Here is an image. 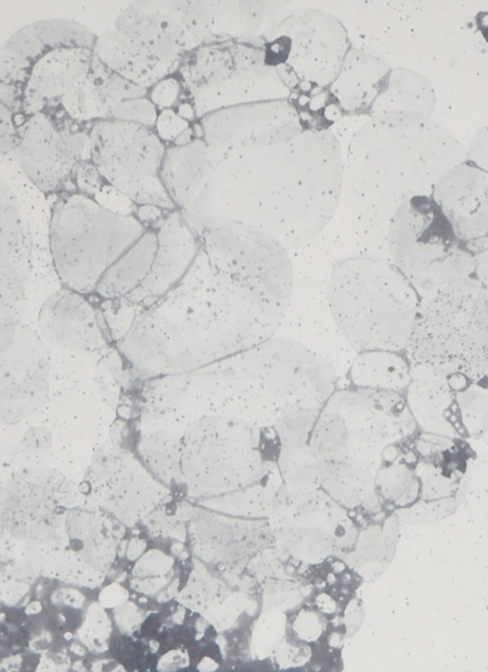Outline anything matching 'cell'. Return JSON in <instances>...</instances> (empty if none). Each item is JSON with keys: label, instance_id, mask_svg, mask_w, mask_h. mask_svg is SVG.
<instances>
[{"label": "cell", "instance_id": "5bb4252c", "mask_svg": "<svg viewBox=\"0 0 488 672\" xmlns=\"http://www.w3.org/2000/svg\"><path fill=\"white\" fill-rule=\"evenodd\" d=\"M155 257L144 281L126 299L132 306L151 308L188 275L200 253L197 234L178 210L169 211L154 228Z\"/></svg>", "mask_w": 488, "mask_h": 672}, {"label": "cell", "instance_id": "4fadbf2b", "mask_svg": "<svg viewBox=\"0 0 488 672\" xmlns=\"http://www.w3.org/2000/svg\"><path fill=\"white\" fill-rule=\"evenodd\" d=\"M38 333L48 343L75 353L108 350L113 345L106 319L87 294L61 288L38 313Z\"/></svg>", "mask_w": 488, "mask_h": 672}, {"label": "cell", "instance_id": "7a4b0ae2", "mask_svg": "<svg viewBox=\"0 0 488 672\" xmlns=\"http://www.w3.org/2000/svg\"><path fill=\"white\" fill-rule=\"evenodd\" d=\"M407 350L448 377L488 381V290L467 278L424 297Z\"/></svg>", "mask_w": 488, "mask_h": 672}, {"label": "cell", "instance_id": "cb8c5ba5", "mask_svg": "<svg viewBox=\"0 0 488 672\" xmlns=\"http://www.w3.org/2000/svg\"><path fill=\"white\" fill-rule=\"evenodd\" d=\"M181 80L175 75L167 76L149 89L147 97L162 111L176 109L183 97Z\"/></svg>", "mask_w": 488, "mask_h": 672}, {"label": "cell", "instance_id": "52a82bcc", "mask_svg": "<svg viewBox=\"0 0 488 672\" xmlns=\"http://www.w3.org/2000/svg\"><path fill=\"white\" fill-rule=\"evenodd\" d=\"M415 420L399 392L335 390L320 408L312 434L318 447L380 452L413 434Z\"/></svg>", "mask_w": 488, "mask_h": 672}, {"label": "cell", "instance_id": "8fae6325", "mask_svg": "<svg viewBox=\"0 0 488 672\" xmlns=\"http://www.w3.org/2000/svg\"><path fill=\"white\" fill-rule=\"evenodd\" d=\"M95 40L90 28L69 18H46L23 26L1 47L0 103L22 113L24 84L41 56L59 47L93 48Z\"/></svg>", "mask_w": 488, "mask_h": 672}, {"label": "cell", "instance_id": "484cf974", "mask_svg": "<svg viewBox=\"0 0 488 672\" xmlns=\"http://www.w3.org/2000/svg\"><path fill=\"white\" fill-rule=\"evenodd\" d=\"M189 127L190 122L181 117L175 109H166L159 111L154 130L160 140L169 145Z\"/></svg>", "mask_w": 488, "mask_h": 672}, {"label": "cell", "instance_id": "d4e9b609", "mask_svg": "<svg viewBox=\"0 0 488 672\" xmlns=\"http://www.w3.org/2000/svg\"><path fill=\"white\" fill-rule=\"evenodd\" d=\"M75 192L89 198H94L100 189L106 183L95 164L90 161L81 162L73 176Z\"/></svg>", "mask_w": 488, "mask_h": 672}, {"label": "cell", "instance_id": "ba28073f", "mask_svg": "<svg viewBox=\"0 0 488 672\" xmlns=\"http://www.w3.org/2000/svg\"><path fill=\"white\" fill-rule=\"evenodd\" d=\"M91 161L104 180L137 205L176 210L162 180L167 144L153 128L104 119L90 126Z\"/></svg>", "mask_w": 488, "mask_h": 672}, {"label": "cell", "instance_id": "9a60e30c", "mask_svg": "<svg viewBox=\"0 0 488 672\" xmlns=\"http://www.w3.org/2000/svg\"><path fill=\"white\" fill-rule=\"evenodd\" d=\"M93 48L59 47L41 56L30 68L23 89L21 112L29 117L60 107L62 99L88 76Z\"/></svg>", "mask_w": 488, "mask_h": 672}, {"label": "cell", "instance_id": "6da1fadb", "mask_svg": "<svg viewBox=\"0 0 488 672\" xmlns=\"http://www.w3.org/2000/svg\"><path fill=\"white\" fill-rule=\"evenodd\" d=\"M326 303L341 337L356 353L408 348L421 304L388 258L370 254L346 255L332 264Z\"/></svg>", "mask_w": 488, "mask_h": 672}, {"label": "cell", "instance_id": "30bf717a", "mask_svg": "<svg viewBox=\"0 0 488 672\" xmlns=\"http://www.w3.org/2000/svg\"><path fill=\"white\" fill-rule=\"evenodd\" d=\"M1 423L16 424L38 413L50 391V364L44 340L20 324L1 350Z\"/></svg>", "mask_w": 488, "mask_h": 672}, {"label": "cell", "instance_id": "ac0fdd59", "mask_svg": "<svg viewBox=\"0 0 488 672\" xmlns=\"http://www.w3.org/2000/svg\"><path fill=\"white\" fill-rule=\"evenodd\" d=\"M156 246V232L149 229L104 272L93 294L105 301L126 299L149 275Z\"/></svg>", "mask_w": 488, "mask_h": 672}, {"label": "cell", "instance_id": "5b68a950", "mask_svg": "<svg viewBox=\"0 0 488 672\" xmlns=\"http://www.w3.org/2000/svg\"><path fill=\"white\" fill-rule=\"evenodd\" d=\"M194 49L177 1L143 0L127 5L113 27L97 36L93 52L114 72L149 90L177 74Z\"/></svg>", "mask_w": 488, "mask_h": 672}, {"label": "cell", "instance_id": "277c9868", "mask_svg": "<svg viewBox=\"0 0 488 672\" xmlns=\"http://www.w3.org/2000/svg\"><path fill=\"white\" fill-rule=\"evenodd\" d=\"M51 200L49 253L63 287L93 294L104 272L149 229L78 192Z\"/></svg>", "mask_w": 488, "mask_h": 672}, {"label": "cell", "instance_id": "9c48e42d", "mask_svg": "<svg viewBox=\"0 0 488 672\" xmlns=\"http://www.w3.org/2000/svg\"><path fill=\"white\" fill-rule=\"evenodd\" d=\"M13 156L50 199L75 192L74 172L91 160L90 126L72 121L61 109L31 115L18 128Z\"/></svg>", "mask_w": 488, "mask_h": 672}, {"label": "cell", "instance_id": "603a6c76", "mask_svg": "<svg viewBox=\"0 0 488 672\" xmlns=\"http://www.w3.org/2000/svg\"><path fill=\"white\" fill-rule=\"evenodd\" d=\"M158 113L159 110L145 96L124 100L112 111L110 118L154 129Z\"/></svg>", "mask_w": 488, "mask_h": 672}, {"label": "cell", "instance_id": "83f0119b", "mask_svg": "<svg viewBox=\"0 0 488 672\" xmlns=\"http://www.w3.org/2000/svg\"><path fill=\"white\" fill-rule=\"evenodd\" d=\"M1 154L13 153L18 136V127L14 121V112L0 103Z\"/></svg>", "mask_w": 488, "mask_h": 672}, {"label": "cell", "instance_id": "d6986e66", "mask_svg": "<svg viewBox=\"0 0 488 672\" xmlns=\"http://www.w3.org/2000/svg\"><path fill=\"white\" fill-rule=\"evenodd\" d=\"M349 378L357 388L399 392L408 388L411 368L398 352L367 351L351 362Z\"/></svg>", "mask_w": 488, "mask_h": 672}, {"label": "cell", "instance_id": "4dcf8cb0", "mask_svg": "<svg viewBox=\"0 0 488 672\" xmlns=\"http://www.w3.org/2000/svg\"><path fill=\"white\" fill-rule=\"evenodd\" d=\"M476 25L488 42V12H480L476 16Z\"/></svg>", "mask_w": 488, "mask_h": 672}, {"label": "cell", "instance_id": "f546056e", "mask_svg": "<svg viewBox=\"0 0 488 672\" xmlns=\"http://www.w3.org/2000/svg\"><path fill=\"white\" fill-rule=\"evenodd\" d=\"M477 280L488 290V248L475 257Z\"/></svg>", "mask_w": 488, "mask_h": 672}, {"label": "cell", "instance_id": "7c38bea8", "mask_svg": "<svg viewBox=\"0 0 488 672\" xmlns=\"http://www.w3.org/2000/svg\"><path fill=\"white\" fill-rule=\"evenodd\" d=\"M115 346L137 381L188 373L189 344L182 331L162 313L142 308L130 320Z\"/></svg>", "mask_w": 488, "mask_h": 672}, {"label": "cell", "instance_id": "3957f363", "mask_svg": "<svg viewBox=\"0 0 488 672\" xmlns=\"http://www.w3.org/2000/svg\"><path fill=\"white\" fill-rule=\"evenodd\" d=\"M473 454L457 436L424 432L386 449L383 486L391 504L418 521L453 515L468 490Z\"/></svg>", "mask_w": 488, "mask_h": 672}, {"label": "cell", "instance_id": "7402d4cb", "mask_svg": "<svg viewBox=\"0 0 488 672\" xmlns=\"http://www.w3.org/2000/svg\"><path fill=\"white\" fill-rule=\"evenodd\" d=\"M453 426L459 438H478L488 433V393L476 384L457 389Z\"/></svg>", "mask_w": 488, "mask_h": 672}, {"label": "cell", "instance_id": "ffe728a7", "mask_svg": "<svg viewBox=\"0 0 488 672\" xmlns=\"http://www.w3.org/2000/svg\"><path fill=\"white\" fill-rule=\"evenodd\" d=\"M190 388L188 373L168 375L138 381L136 389L126 400L131 408L149 418H157L177 406Z\"/></svg>", "mask_w": 488, "mask_h": 672}, {"label": "cell", "instance_id": "e0dca14e", "mask_svg": "<svg viewBox=\"0 0 488 672\" xmlns=\"http://www.w3.org/2000/svg\"><path fill=\"white\" fill-rule=\"evenodd\" d=\"M207 172V144L202 138L183 147H167L160 176L176 210L183 211L191 204Z\"/></svg>", "mask_w": 488, "mask_h": 672}, {"label": "cell", "instance_id": "44dd1931", "mask_svg": "<svg viewBox=\"0 0 488 672\" xmlns=\"http://www.w3.org/2000/svg\"><path fill=\"white\" fill-rule=\"evenodd\" d=\"M131 368L114 345L106 350L94 367V385L101 400L117 410L137 386Z\"/></svg>", "mask_w": 488, "mask_h": 672}, {"label": "cell", "instance_id": "2e32d148", "mask_svg": "<svg viewBox=\"0 0 488 672\" xmlns=\"http://www.w3.org/2000/svg\"><path fill=\"white\" fill-rule=\"evenodd\" d=\"M466 382L413 363L406 402L415 422L425 432L459 438L453 404L457 389Z\"/></svg>", "mask_w": 488, "mask_h": 672}, {"label": "cell", "instance_id": "4316f807", "mask_svg": "<svg viewBox=\"0 0 488 672\" xmlns=\"http://www.w3.org/2000/svg\"><path fill=\"white\" fill-rule=\"evenodd\" d=\"M93 199L104 208L121 215H134L138 206L126 194L107 182Z\"/></svg>", "mask_w": 488, "mask_h": 672}, {"label": "cell", "instance_id": "f1b7e54d", "mask_svg": "<svg viewBox=\"0 0 488 672\" xmlns=\"http://www.w3.org/2000/svg\"><path fill=\"white\" fill-rule=\"evenodd\" d=\"M169 211L153 204L138 205L134 216L147 229H154Z\"/></svg>", "mask_w": 488, "mask_h": 672}, {"label": "cell", "instance_id": "8992f818", "mask_svg": "<svg viewBox=\"0 0 488 672\" xmlns=\"http://www.w3.org/2000/svg\"><path fill=\"white\" fill-rule=\"evenodd\" d=\"M386 241L388 259L423 299L475 271V257L462 248L441 206L432 199L418 196L403 204L391 219Z\"/></svg>", "mask_w": 488, "mask_h": 672}]
</instances>
